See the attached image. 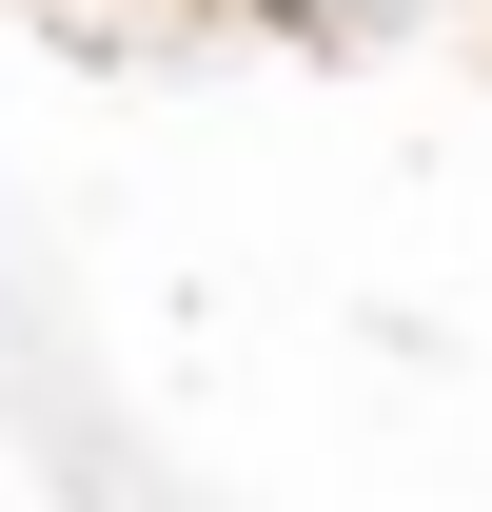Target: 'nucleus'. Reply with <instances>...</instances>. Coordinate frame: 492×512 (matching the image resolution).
<instances>
[{
	"label": "nucleus",
	"mask_w": 492,
	"mask_h": 512,
	"mask_svg": "<svg viewBox=\"0 0 492 512\" xmlns=\"http://www.w3.org/2000/svg\"><path fill=\"white\" fill-rule=\"evenodd\" d=\"M217 20H276V40H355L374 0H217Z\"/></svg>",
	"instance_id": "nucleus-1"
}]
</instances>
